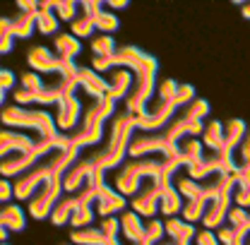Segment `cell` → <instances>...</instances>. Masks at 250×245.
I'll return each instance as SVG.
<instances>
[{
  "instance_id": "cell-46",
  "label": "cell",
  "mask_w": 250,
  "mask_h": 245,
  "mask_svg": "<svg viewBox=\"0 0 250 245\" xmlns=\"http://www.w3.org/2000/svg\"><path fill=\"white\" fill-rule=\"evenodd\" d=\"M0 36H12V29H10V17H2V15H0Z\"/></svg>"
},
{
  "instance_id": "cell-30",
  "label": "cell",
  "mask_w": 250,
  "mask_h": 245,
  "mask_svg": "<svg viewBox=\"0 0 250 245\" xmlns=\"http://www.w3.org/2000/svg\"><path fill=\"white\" fill-rule=\"evenodd\" d=\"M94 22L87 17V15H77L72 22H70V34L75 36V39H89L94 36Z\"/></svg>"
},
{
  "instance_id": "cell-50",
  "label": "cell",
  "mask_w": 250,
  "mask_h": 245,
  "mask_svg": "<svg viewBox=\"0 0 250 245\" xmlns=\"http://www.w3.org/2000/svg\"><path fill=\"white\" fill-rule=\"evenodd\" d=\"M137 245H154V243H149V241H147V238H145V241H142V243H137Z\"/></svg>"
},
{
  "instance_id": "cell-37",
  "label": "cell",
  "mask_w": 250,
  "mask_h": 245,
  "mask_svg": "<svg viewBox=\"0 0 250 245\" xmlns=\"http://www.w3.org/2000/svg\"><path fill=\"white\" fill-rule=\"evenodd\" d=\"M164 224L159 221V219H152L149 221V226H145V238L149 241V243H159V241H164Z\"/></svg>"
},
{
  "instance_id": "cell-35",
  "label": "cell",
  "mask_w": 250,
  "mask_h": 245,
  "mask_svg": "<svg viewBox=\"0 0 250 245\" xmlns=\"http://www.w3.org/2000/svg\"><path fill=\"white\" fill-rule=\"evenodd\" d=\"M22 89H27L31 94H41L46 89V82L41 80L39 72H24L22 75Z\"/></svg>"
},
{
  "instance_id": "cell-8",
  "label": "cell",
  "mask_w": 250,
  "mask_h": 245,
  "mask_svg": "<svg viewBox=\"0 0 250 245\" xmlns=\"http://www.w3.org/2000/svg\"><path fill=\"white\" fill-rule=\"evenodd\" d=\"M27 62H29L31 72H39V75H56V72H61V67H62V58L56 56L46 46H34V48H29Z\"/></svg>"
},
{
  "instance_id": "cell-54",
  "label": "cell",
  "mask_w": 250,
  "mask_h": 245,
  "mask_svg": "<svg viewBox=\"0 0 250 245\" xmlns=\"http://www.w3.org/2000/svg\"><path fill=\"white\" fill-rule=\"evenodd\" d=\"M248 245H250V238H248Z\"/></svg>"
},
{
  "instance_id": "cell-10",
  "label": "cell",
  "mask_w": 250,
  "mask_h": 245,
  "mask_svg": "<svg viewBox=\"0 0 250 245\" xmlns=\"http://www.w3.org/2000/svg\"><path fill=\"white\" fill-rule=\"evenodd\" d=\"M159 200H161V190L154 183H149L147 187H140L137 195H132V212L147 219H154V214L159 212Z\"/></svg>"
},
{
  "instance_id": "cell-17",
  "label": "cell",
  "mask_w": 250,
  "mask_h": 245,
  "mask_svg": "<svg viewBox=\"0 0 250 245\" xmlns=\"http://www.w3.org/2000/svg\"><path fill=\"white\" fill-rule=\"evenodd\" d=\"M96 209H99L101 216L118 214V212L125 209V197L118 192V190H111L108 185H104L101 192H99V197H96Z\"/></svg>"
},
{
  "instance_id": "cell-43",
  "label": "cell",
  "mask_w": 250,
  "mask_h": 245,
  "mask_svg": "<svg viewBox=\"0 0 250 245\" xmlns=\"http://www.w3.org/2000/svg\"><path fill=\"white\" fill-rule=\"evenodd\" d=\"M248 238H250V231H243V228H238L236 238H233V241H231L229 245H248Z\"/></svg>"
},
{
  "instance_id": "cell-4",
  "label": "cell",
  "mask_w": 250,
  "mask_h": 245,
  "mask_svg": "<svg viewBox=\"0 0 250 245\" xmlns=\"http://www.w3.org/2000/svg\"><path fill=\"white\" fill-rule=\"evenodd\" d=\"M2 125L10 127H31L39 132V137L43 140H56L58 137V125L56 118L43 111V108H24V106H7L0 113Z\"/></svg>"
},
{
  "instance_id": "cell-45",
  "label": "cell",
  "mask_w": 250,
  "mask_h": 245,
  "mask_svg": "<svg viewBox=\"0 0 250 245\" xmlns=\"http://www.w3.org/2000/svg\"><path fill=\"white\" fill-rule=\"evenodd\" d=\"M104 5H106L108 10H127L130 2H127V0H108V2H104Z\"/></svg>"
},
{
  "instance_id": "cell-33",
  "label": "cell",
  "mask_w": 250,
  "mask_h": 245,
  "mask_svg": "<svg viewBox=\"0 0 250 245\" xmlns=\"http://www.w3.org/2000/svg\"><path fill=\"white\" fill-rule=\"evenodd\" d=\"M77 10H80V2H75V0H56L53 12L61 22H72L77 17Z\"/></svg>"
},
{
  "instance_id": "cell-3",
  "label": "cell",
  "mask_w": 250,
  "mask_h": 245,
  "mask_svg": "<svg viewBox=\"0 0 250 245\" xmlns=\"http://www.w3.org/2000/svg\"><path fill=\"white\" fill-rule=\"evenodd\" d=\"M116 67H127L135 77H142L147 72H154L156 75L159 62H156L154 56L145 53L137 46H121V48H116L113 56H108V58H94V62H92V70H96V72H106V70H116Z\"/></svg>"
},
{
  "instance_id": "cell-19",
  "label": "cell",
  "mask_w": 250,
  "mask_h": 245,
  "mask_svg": "<svg viewBox=\"0 0 250 245\" xmlns=\"http://www.w3.org/2000/svg\"><path fill=\"white\" fill-rule=\"evenodd\" d=\"M56 0H43L39 2V12H36V29L41 34H58V24L61 20L56 17Z\"/></svg>"
},
{
  "instance_id": "cell-20",
  "label": "cell",
  "mask_w": 250,
  "mask_h": 245,
  "mask_svg": "<svg viewBox=\"0 0 250 245\" xmlns=\"http://www.w3.org/2000/svg\"><path fill=\"white\" fill-rule=\"evenodd\" d=\"M248 132V125L241 121V118H231V121L224 122V152L233 154L238 149V144L243 142Z\"/></svg>"
},
{
  "instance_id": "cell-2",
  "label": "cell",
  "mask_w": 250,
  "mask_h": 245,
  "mask_svg": "<svg viewBox=\"0 0 250 245\" xmlns=\"http://www.w3.org/2000/svg\"><path fill=\"white\" fill-rule=\"evenodd\" d=\"M132 132H135V122L130 118V113H121L113 125H111V137L106 142L104 149H94L92 156L96 161V168H101L104 173L121 166L130 147V140H132Z\"/></svg>"
},
{
  "instance_id": "cell-16",
  "label": "cell",
  "mask_w": 250,
  "mask_h": 245,
  "mask_svg": "<svg viewBox=\"0 0 250 245\" xmlns=\"http://www.w3.org/2000/svg\"><path fill=\"white\" fill-rule=\"evenodd\" d=\"M164 168V156L156 159V156H142V159H132L125 163L123 171L137 176V178H156Z\"/></svg>"
},
{
  "instance_id": "cell-48",
  "label": "cell",
  "mask_w": 250,
  "mask_h": 245,
  "mask_svg": "<svg viewBox=\"0 0 250 245\" xmlns=\"http://www.w3.org/2000/svg\"><path fill=\"white\" fill-rule=\"evenodd\" d=\"M7 233H10V231H7V228L0 224V243H5V241H7Z\"/></svg>"
},
{
  "instance_id": "cell-25",
  "label": "cell",
  "mask_w": 250,
  "mask_h": 245,
  "mask_svg": "<svg viewBox=\"0 0 250 245\" xmlns=\"http://www.w3.org/2000/svg\"><path fill=\"white\" fill-rule=\"evenodd\" d=\"M70 243L75 245H108V238L104 236L101 228L84 226V228H75L70 233Z\"/></svg>"
},
{
  "instance_id": "cell-15",
  "label": "cell",
  "mask_w": 250,
  "mask_h": 245,
  "mask_svg": "<svg viewBox=\"0 0 250 245\" xmlns=\"http://www.w3.org/2000/svg\"><path fill=\"white\" fill-rule=\"evenodd\" d=\"M77 202H80V190H75V192H62L61 200L56 202V207H53V212H51V224L53 226H67L70 224V216L75 212V207H77Z\"/></svg>"
},
{
  "instance_id": "cell-31",
  "label": "cell",
  "mask_w": 250,
  "mask_h": 245,
  "mask_svg": "<svg viewBox=\"0 0 250 245\" xmlns=\"http://www.w3.org/2000/svg\"><path fill=\"white\" fill-rule=\"evenodd\" d=\"M205 209H207V200H188L181 212H183V219L188 224H195V221H202Z\"/></svg>"
},
{
  "instance_id": "cell-51",
  "label": "cell",
  "mask_w": 250,
  "mask_h": 245,
  "mask_svg": "<svg viewBox=\"0 0 250 245\" xmlns=\"http://www.w3.org/2000/svg\"><path fill=\"white\" fill-rule=\"evenodd\" d=\"M156 245H176V243H173V241H168V243H161V241H159Z\"/></svg>"
},
{
  "instance_id": "cell-40",
  "label": "cell",
  "mask_w": 250,
  "mask_h": 245,
  "mask_svg": "<svg viewBox=\"0 0 250 245\" xmlns=\"http://www.w3.org/2000/svg\"><path fill=\"white\" fill-rule=\"evenodd\" d=\"M12 195H15V187L10 185V181L7 178H0V204H7Z\"/></svg>"
},
{
  "instance_id": "cell-29",
  "label": "cell",
  "mask_w": 250,
  "mask_h": 245,
  "mask_svg": "<svg viewBox=\"0 0 250 245\" xmlns=\"http://www.w3.org/2000/svg\"><path fill=\"white\" fill-rule=\"evenodd\" d=\"M92 51H94V58H108L116 53V43H113V36L108 34H99L92 39Z\"/></svg>"
},
{
  "instance_id": "cell-34",
  "label": "cell",
  "mask_w": 250,
  "mask_h": 245,
  "mask_svg": "<svg viewBox=\"0 0 250 245\" xmlns=\"http://www.w3.org/2000/svg\"><path fill=\"white\" fill-rule=\"evenodd\" d=\"M99 228L104 231V236L108 241H121V219L118 216H104Z\"/></svg>"
},
{
  "instance_id": "cell-36",
  "label": "cell",
  "mask_w": 250,
  "mask_h": 245,
  "mask_svg": "<svg viewBox=\"0 0 250 245\" xmlns=\"http://www.w3.org/2000/svg\"><path fill=\"white\" fill-rule=\"evenodd\" d=\"M197 96H195V87L192 84H178V92H176V96H173V106L176 108H183V106H188L190 101H195Z\"/></svg>"
},
{
  "instance_id": "cell-53",
  "label": "cell",
  "mask_w": 250,
  "mask_h": 245,
  "mask_svg": "<svg viewBox=\"0 0 250 245\" xmlns=\"http://www.w3.org/2000/svg\"><path fill=\"white\" fill-rule=\"evenodd\" d=\"M0 245H7V243H0Z\"/></svg>"
},
{
  "instance_id": "cell-26",
  "label": "cell",
  "mask_w": 250,
  "mask_h": 245,
  "mask_svg": "<svg viewBox=\"0 0 250 245\" xmlns=\"http://www.w3.org/2000/svg\"><path fill=\"white\" fill-rule=\"evenodd\" d=\"M89 20L94 22V29L99 31V34H108V36H111L113 31H118V27H121L118 17H116L113 12H108V10H106V5H104V7H99Z\"/></svg>"
},
{
  "instance_id": "cell-52",
  "label": "cell",
  "mask_w": 250,
  "mask_h": 245,
  "mask_svg": "<svg viewBox=\"0 0 250 245\" xmlns=\"http://www.w3.org/2000/svg\"><path fill=\"white\" fill-rule=\"evenodd\" d=\"M238 173H250V166H248V168H246V171H238Z\"/></svg>"
},
{
  "instance_id": "cell-47",
  "label": "cell",
  "mask_w": 250,
  "mask_h": 245,
  "mask_svg": "<svg viewBox=\"0 0 250 245\" xmlns=\"http://www.w3.org/2000/svg\"><path fill=\"white\" fill-rule=\"evenodd\" d=\"M238 7H241V12H243V17L250 20V2H236Z\"/></svg>"
},
{
  "instance_id": "cell-49",
  "label": "cell",
  "mask_w": 250,
  "mask_h": 245,
  "mask_svg": "<svg viewBox=\"0 0 250 245\" xmlns=\"http://www.w3.org/2000/svg\"><path fill=\"white\" fill-rule=\"evenodd\" d=\"M5 103V89H0V106Z\"/></svg>"
},
{
  "instance_id": "cell-11",
  "label": "cell",
  "mask_w": 250,
  "mask_h": 245,
  "mask_svg": "<svg viewBox=\"0 0 250 245\" xmlns=\"http://www.w3.org/2000/svg\"><path fill=\"white\" fill-rule=\"evenodd\" d=\"M231 207H233V202H231V192H224V195H219V197H214V200H209V202H207V209H205V216H202L205 228H209V231L221 228L224 221H226V216H229V209H231Z\"/></svg>"
},
{
  "instance_id": "cell-6",
  "label": "cell",
  "mask_w": 250,
  "mask_h": 245,
  "mask_svg": "<svg viewBox=\"0 0 250 245\" xmlns=\"http://www.w3.org/2000/svg\"><path fill=\"white\" fill-rule=\"evenodd\" d=\"M62 176H65V171H58L51 181H46V183L31 195V200H29V216L31 219L43 221V219L51 216L56 202L61 200V195L65 192V190H62Z\"/></svg>"
},
{
  "instance_id": "cell-55",
  "label": "cell",
  "mask_w": 250,
  "mask_h": 245,
  "mask_svg": "<svg viewBox=\"0 0 250 245\" xmlns=\"http://www.w3.org/2000/svg\"><path fill=\"white\" fill-rule=\"evenodd\" d=\"M248 176H250V173H248Z\"/></svg>"
},
{
  "instance_id": "cell-32",
  "label": "cell",
  "mask_w": 250,
  "mask_h": 245,
  "mask_svg": "<svg viewBox=\"0 0 250 245\" xmlns=\"http://www.w3.org/2000/svg\"><path fill=\"white\" fill-rule=\"evenodd\" d=\"M233 161H236V168L238 171H246L250 166V127H248V132H246V137H243V142L238 144V149L233 152Z\"/></svg>"
},
{
  "instance_id": "cell-38",
  "label": "cell",
  "mask_w": 250,
  "mask_h": 245,
  "mask_svg": "<svg viewBox=\"0 0 250 245\" xmlns=\"http://www.w3.org/2000/svg\"><path fill=\"white\" fill-rule=\"evenodd\" d=\"M192 241H195V245H221L217 241V233H214V231H209V228H202V231H197Z\"/></svg>"
},
{
  "instance_id": "cell-7",
  "label": "cell",
  "mask_w": 250,
  "mask_h": 245,
  "mask_svg": "<svg viewBox=\"0 0 250 245\" xmlns=\"http://www.w3.org/2000/svg\"><path fill=\"white\" fill-rule=\"evenodd\" d=\"M82 121V103L75 94H67L58 101V111H56V125L62 132H72Z\"/></svg>"
},
{
  "instance_id": "cell-27",
  "label": "cell",
  "mask_w": 250,
  "mask_h": 245,
  "mask_svg": "<svg viewBox=\"0 0 250 245\" xmlns=\"http://www.w3.org/2000/svg\"><path fill=\"white\" fill-rule=\"evenodd\" d=\"M10 29H12V36H17V39H29L36 29V15L20 12L17 17L10 20Z\"/></svg>"
},
{
  "instance_id": "cell-18",
  "label": "cell",
  "mask_w": 250,
  "mask_h": 245,
  "mask_svg": "<svg viewBox=\"0 0 250 245\" xmlns=\"http://www.w3.org/2000/svg\"><path fill=\"white\" fill-rule=\"evenodd\" d=\"M118 219H121V233L125 236L127 243L137 245L145 241V224H142L140 214H135L132 209H125Z\"/></svg>"
},
{
  "instance_id": "cell-44",
  "label": "cell",
  "mask_w": 250,
  "mask_h": 245,
  "mask_svg": "<svg viewBox=\"0 0 250 245\" xmlns=\"http://www.w3.org/2000/svg\"><path fill=\"white\" fill-rule=\"evenodd\" d=\"M12 51V36H0V56Z\"/></svg>"
},
{
  "instance_id": "cell-9",
  "label": "cell",
  "mask_w": 250,
  "mask_h": 245,
  "mask_svg": "<svg viewBox=\"0 0 250 245\" xmlns=\"http://www.w3.org/2000/svg\"><path fill=\"white\" fill-rule=\"evenodd\" d=\"M94 168H96V161H94L92 154H89L87 159H77V161L65 171V176H62V190H65V192L80 190L82 185L87 183V178L94 173Z\"/></svg>"
},
{
  "instance_id": "cell-14",
  "label": "cell",
  "mask_w": 250,
  "mask_h": 245,
  "mask_svg": "<svg viewBox=\"0 0 250 245\" xmlns=\"http://www.w3.org/2000/svg\"><path fill=\"white\" fill-rule=\"evenodd\" d=\"M77 82H80V87L89 94L92 99H104V96H106L108 80H104L92 67H80V70H77Z\"/></svg>"
},
{
  "instance_id": "cell-41",
  "label": "cell",
  "mask_w": 250,
  "mask_h": 245,
  "mask_svg": "<svg viewBox=\"0 0 250 245\" xmlns=\"http://www.w3.org/2000/svg\"><path fill=\"white\" fill-rule=\"evenodd\" d=\"M15 87V72H10V70H2L0 67V89H12Z\"/></svg>"
},
{
  "instance_id": "cell-5",
  "label": "cell",
  "mask_w": 250,
  "mask_h": 245,
  "mask_svg": "<svg viewBox=\"0 0 250 245\" xmlns=\"http://www.w3.org/2000/svg\"><path fill=\"white\" fill-rule=\"evenodd\" d=\"M56 149L53 147V140H43V137H39V144L29 149V152H15L10 154V156H5V159H0V176L2 178H12V176H22V173H27L31 166H36L46 154H51Z\"/></svg>"
},
{
  "instance_id": "cell-22",
  "label": "cell",
  "mask_w": 250,
  "mask_h": 245,
  "mask_svg": "<svg viewBox=\"0 0 250 245\" xmlns=\"http://www.w3.org/2000/svg\"><path fill=\"white\" fill-rule=\"evenodd\" d=\"M53 48H56V56H61L62 61H75L82 53V41L75 39L72 34H56Z\"/></svg>"
},
{
  "instance_id": "cell-21",
  "label": "cell",
  "mask_w": 250,
  "mask_h": 245,
  "mask_svg": "<svg viewBox=\"0 0 250 245\" xmlns=\"http://www.w3.org/2000/svg\"><path fill=\"white\" fill-rule=\"evenodd\" d=\"M164 231L171 236L173 243H190V241L195 238V233H197V228H195L192 224H188L183 219H176V216H171V219L164 224Z\"/></svg>"
},
{
  "instance_id": "cell-1",
  "label": "cell",
  "mask_w": 250,
  "mask_h": 245,
  "mask_svg": "<svg viewBox=\"0 0 250 245\" xmlns=\"http://www.w3.org/2000/svg\"><path fill=\"white\" fill-rule=\"evenodd\" d=\"M113 113H116V101H111L106 96L104 99H94L92 103L87 106V111L82 113L80 125L72 132H65L70 137V144L77 147V149L99 144L104 140V122L108 121Z\"/></svg>"
},
{
  "instance_id": "cell-23",
  "label": "cell",
  "mask_w": 250,
  "mask_h": 245,
  "mask_svg": "<svg viewBox=\"0 0 250 245\" xmlns=\"http://www.w3.org/2000/svg\"><path fill=\"white\" fill-rule=\"evenodd\" d=\"M202 147L207 152H224V122L209 121L202 132Z\"/></svg>"
},
{
  "instance_id": "cell-12",
  "label": "cell",
  "mask_w": 250,
  "mask_h": 245,
  "mask_svg": "<svg viewBox=\"0 0 250 245\" xmlns=\"http://www.w3.org/2000/svg\"><path fill=\"white\" fill-rule=\"evenodd\" d=\"M39 144V140H31L24 132H10V130H0V159L10 156L15 152H29Z\"/></svg>"
},
{
  "instance_id": "cell-13",
  "label": "cell",
  "mask_w": 250,
  "mask_h": 245,
  "mask_svg": "<svg viewBox=\"0 0 250 245\" xmlns=\"http://www.w3.org/2000/svg\"><path fill=\"white\" fill-rule=\"evenodd\" d=\"M135 84V75L127 70V67H116L111 70V77H108V87H106V99L111 101H118V99H125L130 89Z\"/></svg>"
},
{
  "instance_id": "cell-39",
  "label": "cell",
  "mask_w": 250,
  "mask_h": 245,
  "mask_svg": "<svg viewBox=\"0 0 250 245\" xmlns=\"http://www.w3.org/2000/svg\"><path fill=\"white\" fill-rule=\"evenodd\" d=\"M236 233H238V228L236 226H231V224H224L221 228H217V241L221 245H229L233 238H236Z\"/></svg>"
},
{
  "instance_id": "cell-28",
  "label": "cell",
  "mask_w": 250,
  "mask_h": 245,
  "mask_svg": "<svg viewBox=\"0 0 250 245\" xmlns=\"http://www.w3.org/2000/svg\"><path fill=\"white\" fill-rule=\"evenodd\" d=\"M178 154H181V159H183V166H188V163L202 159L205 147H202V142L195 140V137H183V140L178 142Z\"/></svg>"
},
{
  "instance_id": "cell-24",
  "label": "cell",
  "mask_w": 250,
  "mask_h": 245,
  "mask_svg": "<svg viewBox=\"0 0 250 245\" xmlns=\"http://www.w3.org/2000/svg\"><path fill=\"white\" fill-rule=\"evenodd\" d=\"M0 224L7 231H22L27 226V216L17 204H0Z\"/></svg>"
},
{
  "instance_id": "cell-42",
  "label": "cell",
  "mask_w": 250,
  "mask_h": 245,
  "mask_svg": "<svg viewBox=\"0 0 250 245\" xmlns=\"http://www.w3.org/2000/svg\"><path fill=\"white\" fill-rule=\"evenodd\" d=\"M17 7H20V12H27V15H36L39 12V2L36 0H20Z\"/></svg>"
}]
</instances>
